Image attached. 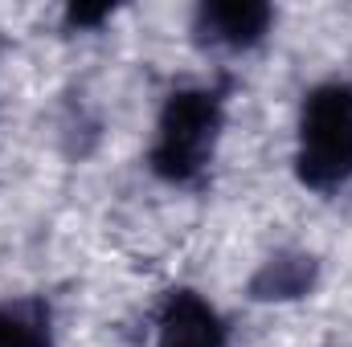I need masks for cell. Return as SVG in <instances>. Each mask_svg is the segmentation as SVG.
Segmentation results:
<instances>
[{
    "label": "cell",
    "mask_w": 352,
    "mask_h": 347,
    "mask_svg": "<svg viewBox=\"0 0 352 347\" xmlns=\"http://www.w3.org/2000/svg\"><path fill=\"white\" fill-rule=\"evenodd\" d=\"M230 123V86L221 82H188L164 94L144 164L156 184L173 192H197L209 184L221 139Z\"/></svg>",
    "instance_id": "1"
},
{
    "label": "cell",
    "mask_w": 352,
    "mask_h": 347,
    "mask_svg": "<svg viewBox=\"0 0 352 347\" xmlns=\"http://www.w3.org/2000/svg\"><path fill=\"white\" fill-rule=\"evenodd\" d=\"M291 172L303 192L340 196L352 188V78H320L303 90L291 135Z\"/></svg>",
    "instance_id": "2"
},
{
    "label": "cell",
    "mask_w": 352,
    "mask_h": 347,
    "mask_svg": "<svg viewBox=\"0 0 352 347\" xmlns=\"http://www.w3.org/2000/svg\"><path fill=\"white\" fill-rule=\"evenodd\" d=\"M148 327V347H230V319L192 286H168L156 298Z\"/></svg>",
    "instance_id": "3"
},
{
    "label": "cell",
    "mask_w": 352,
    "mask_h": 347,
    "mask_svg": "<svg viewBox=\"0 0 352 347\" xmlns=\"http://www.w3.org/2000/svg\"><path fill=\"white\" fill-rule=\"evenodd\" d=\"M278 12L266 0H201L188 16V33L213 53H250L274 33Z\"/></svg>",
    "instance_id": "4"
},
{
    "label": "cell",
    "mask_w": 352,
    "mask_h": 347,
    "mask_svg": "<svg viewBox=\"0 0 352 347\" xmlns=\"http://www.w3.org/2000/svg\"><path fill=\"white\" fill-rule=\"evenodd\" d=\"M320 286V258L307 250H274L258 261V270L246 282V294L254 302H299L311 298V290Z\"/></svg>",
    "instance_id": "5"
},
{
    "label": "cell",
    "mask_w": 352,
    "mask_h": 347,
    "mask_svg": "<svg viewBox=\"0 0 352 347\" xmlns=\"http://www.w3.org/2000/svg\"><path fill=\"white\" fill-rule=\"evenodd\" d=\"M0 347H58V315L41 294L0 298Z\"/></svg>",
    "instance_id": "6"
},
{
    "label": "cell",
    "mask_w": 352,
    "mask_h": 347,
    "mask_svg": "<svg viewBox=\"0 0 352 347\" xmlns=\"http://www.w3.org/2000/svg\"><path fill=\"white\" fill-rule=\"evenodd\" d=\"M111 16H115L111 4H70V8L62 12V21H66L70 33H94V29L107 25Z\"/></svg>",
    "instance_id": "7"
}]
</instances>
